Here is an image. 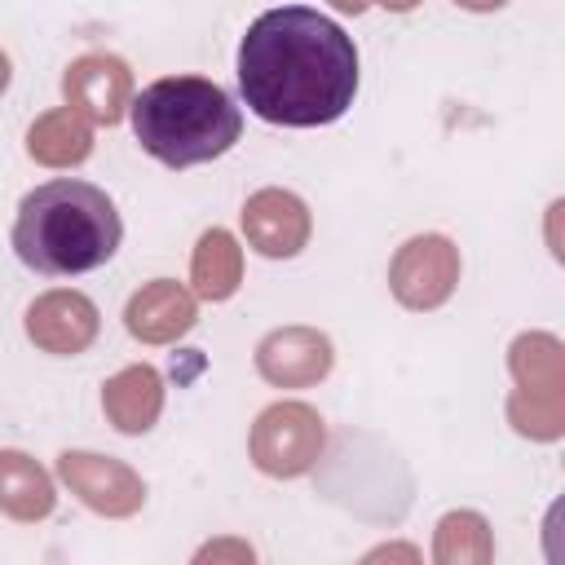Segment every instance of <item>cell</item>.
Instances as JSON below:
<instances>
[{
    "label": "cell",
    "mask_w": 565,
    "mask_h": 565,
    "mask_svg": "<svg viewBox=\"0 0 565 565\" xmlns=\"http://www.w3.org/2000/svg\"><path fill=\"white\" fill-rule=\"evenodd\" d=\"M238 93L265 124H335L358 93V49L344 26L318 9H269L238 44Z\"/></svg>",
    "instance_id": "6da1fadb"
},
{
    "label": "cell",
    "mask_w": 565,
    "mask_h": 565,
    "mask_svg": "<svg viewBox=\"0 0 565 565\" xmlns=\"http://www.w3.org/2000/svg\"><path fill=\"white\" fill-rule=\"evenodd\" d=\"M124 225L106 190L57 177L35 185L18 203L13 221V252L26 269L49 274V278H71L102 269L119 252Z\"/></svg>",
    "instance_id": "7a4b0ae2"
},
{
    "label": "cell",
    "mask_w": 565,
    "mask_h": 565,
    "mask_svg": "<svg viewBox=\"0 0 565 565\" xmlns=\"http://www.w3.org/2000/svg\"><path fill=\"white\" fill-rule=\"evenodd\" d=\"M128 115L132 137L163 168L221 159L243 132V110L234 106V97L203 75H168L146 84L128 102Z\"/></svg>",
    "instance_id": "3957f363"
},
{
    "label": "cell",
    "mask_w": 565,
    "mask_h": 565,
    "mask_svg": "<svg viewBox=\"0 0 565 565\" xmlns=\"http://www.w3.org/2000/svg\"><path fill=\"white\" fill-rule=\"evenodd\" d=\"M512 366V397H508V419L521 437L534 441H556L565 433V349L547 331H525L512 340L508 353Z\"/></svg>",
    "instance_id": "277c9868"
},
{
    "label": "cell",
    "mask_w": 565,
    "mask_h": 565,
    "mask_svg": "<svg viewBox=\"0 0 565 565\" xmlns=\"http://www.w3.org/2000/svg\"><path fill=\"white\" fill-rule=\"evenodd\" d=\"M322 415L309 402H274L256 415L247 450L265 477H300L322 459Z\"/></svg>",
    "instance_id": "5b68a950"
},
{
    "label": "cell",
    "mask_w": 565,
    "mask_h": 565,
    "mask_svg": "<svg viewBox=\"0 0 565 565\" xmlns=\"http://www.w3.org/2000/svg\"><path fill=\"white\" fill-rule=\"evenodd\" d=\"M459 287V247L446 234H415L388 265V291L406 309H437Z\"/></svg>",
    "instance_id": "8992f818"
},
{
    "label": "cell",
    "mask_w": 565,
    "mask_h": 565,
    "mask_svg": "<svg viewBox=\"0 0 565 565\" xmlns=\"http://www.w3.org/2000/svg\"><path fill=\"white\" fill-rule=\"evenodd\" d=\"M57 477L84 508H93L102 516H132L146 503V481L124 459H110V455L62 450L57 455Z\"/></svg>",
    "instance_id": "52a82bcc"
},
{
    "label": "cell",
    "mask_w": 565,
    "mask_h": 565,
    "mask_svg": "<svg viewBox=\"0 0 565 565\" xmlns=\"http://www.w3.org/2000/svg\"><path fill=\"white\" fill-rule=\"evenodd\" d=\"M62 97L88 124H119L132 102V71L115 53H84L62 75Z\"/></svg>",
    "instance_id": "ba28073f"
},
{
    "label": "cell",
    "mask_w": 565,
    "mask_h": 565,
    "mask_svg": "<svg viewBox=\"0 0 565 565\" xmlns=\"http://www.w3.org/2000/svg\"><path fill=\"white\" fill-rule=\"evenodd\" d=\"M97 327H102V313L84 291H44L26 309L31 344L44 353H57V358L84 353L97 340Z\"/></svg>",
    "instance_id": "9c48e42d"
},
{
    "label": "cell",
    "mask_w": 565,
    "mask_h": 565,
    "mask_svg": "<svg viewBox=\"0 0 565 565\" xmlns=\"http://www.w3.org/2000/svg\"><path fill=\"white\" fill-rule=\"evenodd\" d=\"M331 362V340L313 327H278L256 344V371L278 388H309L327 380Z\"/></svg>",
    "instance_id": "30bf717a"
},
{
    "label": "cell",
    "mask_w": 565,
    "mask_h": 565,
    "mask_svg": "<svg viewBox=\"0 0 565 565\" xmlns=\"http://www.w3.org/2000/svg\"><path fill=\"white\" fill-rule=\"evenodd\" d=\"M309 230H313V221H309V207H305V199L300 194H291V190H256L247 203H243V234H247V243L260 252V256H269V260H287V256H296L305 243H309Z\"/></svg>",
    "instance_id": "8fae6325"
},
{
    "label": "cell",
    "mask_w": 565,
    "mask_h": 565,
    "mask_svg": "<svg viewBox=\"0 0 565 565\" xmlns=\"http://www.w3.org/2000/svg\"><path fill=\"white\" fill-rule=\"evenodd\" d=\"M194 318H199L194 296L172 278L146 282L141 291H132V300L124 309V327L141 344H172L194 327Z\"/></svg>",
    "instance_id": "7c38bea8"
},
{
    "label": "cell",
    "mask_w": 565,
    "mask_h": 565,
    "mask_svg": "<svg viewBox=\"0 0 565 565\" xmlns=\"http://www.w3.org/2000/svg\"><path fill=\"white\" fill-rule=\"evenodd\" d=\"M102 411L106 419L119 428V433H150L159 411H163V380L154 366L137 362V366H124L119 375H110L102 384Z\"/></svg>",
    "instance_id": "4fadbf2b"
},
{
    "label": "cell",
    "mask_w": 565,
    "mask_h": 565,
    "mask_svg": "<svg viewBox=\"0 0 565 565\" xmlns=\"http://www.w3.org/2000/svg\"><path fill=\"white\" fill-rule=\"evenodd\" d=\"M26 154L44 168H75L93 154V128L71 106H57L26 128Z\"/></svg>",
    "instance_id": "5bb4252c"
},
{
    "label": "cell",
    "mask_w": 565,
    "mask_h": 565,
    "mask_svg": "<svg viewBox=\"0 0 565 565\" xmlns=\"http://www.w3.org/2000/svg\"><path fill=\"white\" fill-rule=\"evenodd\" d=\"M53 477L22 450H0V512L13 521H44L53 512Z\"/></svg>",
    "instance_id": "9a60e30c"
},
{
    "label": "cell",
    "mask_w": 565,
    "mask_h": 565,
    "mask_svg": "<svg viewBox=\"0 0 565 565\" xmlns=\"http://www.w3.org/2000/svg\"><path fill=\"white\" fill-rule=\"evenodd\" d=\"M190 278H194V296L203 300H230L243 282V247L234 243L230 230H207L194 247L190 260Z\"/></svg>",
    "instance_id": "2e32d148"
},
{
    "label": "cell",
    "mask_w": 565,
    "mask_h": 565,
    "mask_svg": "<svg viewBox=\"0 0 565 565\" xmlns=\"http://www.w3.org/2000/svg\"><path fill=\"white\" fill-rule=\"evenodd\" d=\"M494 556V539L481 512H446L437 521L433 561L437 565H486Z\"/></svg>",
    "instance_id": "e0dca14e"
},
{
    "label": "cell",
    "mask_w": 565,
    "mask_h": 565,
    "mask_svg": "<svg viewBox=\"0 0 565 565\" xmlns=\"http://www.w3.org/2000/svg\"><path fill=\"white\" fill-rule=\"evenodd\" d=\"M221 556H234V561H252V547L247 543H207L199 552V561H221Z\"/></svg>",
    "instance_id": "ac0fdd59"
},
{
    "label": "cell",
    "mask_w": 565,
    "mask_h": 565,
    "mask_svg": "<svg viewBox=\"0 0 565 565\" xmlns=\"http://www.w3.org/2000/svg\"><path fill=\"white\" fill-rule=\"evenodd\" d=\"M459 9H472V13H490V9H503L508 0H455Z\"/></svg>",
    "instance_id": "d6986e66"
},
{
    "label": "cell",
    "mask_w": 565,
    "mask_h": 565,
    "mask_svg": "<svg viewBox=\"0 0 565 565\" xmlns=\"http://www.w3.org/2000/svg\"><path fill=\"white\" fill-rule=\"evenodd\" d=\"M375 4H384V9H393V13H411L419 0H375Z\"/></svg>",
    "instance_id": "ffe728a7"
},
{
    "label": "cell",
    "mask_w": 565,
    "mask_h": 565,
    "mask_svg": "<svg viewBox=\"0 0 565 565\" xmlns=\"http://www.w3.org/2000/svg\"><path fill=\"white\" fill-rule=\"evenodd\" d=\"M331 4H335V9H344V13H362L371 0H331Z\"/></svg>",
    "instance_id": "44dd1931"
},
{
    "label": "cell",
    "mask_w": 565,
    "mask_h": 565,
    "mask_svg": "<svg viewBox=\"0 0 565 565\" xmlns=\"http://www.w3.org/2000/svg\"><path fill=\"white\" fill-rule=\"evenodd\" d=\"M9 75H13V66H9V57H4V49H0V93L9 88Z\"/></svg>",
    "instance_id": "7402d4cb"
}]
</instances>
